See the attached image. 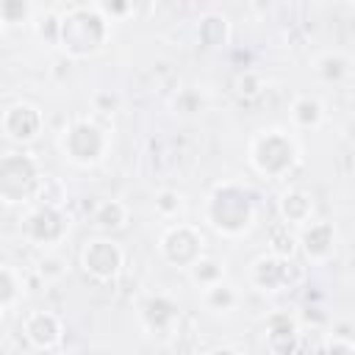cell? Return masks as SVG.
Returning a JSON list of instances; mask_svg holds the SVG:
<instances>
[{"mask_svg":"<svg viewBox=\"0 0 355 355\" xmlns=\"http://www.w3.org/2000/svg\"><path fill=\"white\" fill-rule=\"evenodd\" d=\"M108 36V19L105 14H100L97 6H75L69 8L61 22H58V33L55 39L61 42V47L69 55H92L103 47Z\"/></svg>","mask_w":355,"mask_h":355,"instance_id":"6da1fadb","label":"cell"},{"mask_svg":"<svg viewBox=\"0 0 355 355\" xmlns=\"http://www.w3.org/2000/svg\"><path fill=\"white\" fill-rule=\"evenodd\" d=\"M208 222L214 230H219L222 236H241L252 227L255 222V202L252 194L244 191L236 183H219L208 200V211H205Z\"/></svg>","mask_w":355,"mask_h":355,"instance_id":"7a4b0ae2","label":"cell"},{"mask_svg":"<svg viewBox=\"0 0 355 355\" xmlns=\"http://www.w3.org/2000/svg\"><path fill=\"white\" fill-rule=\"evenodd\" d=\"M252 166L266 178H283L297 161V144L286 130H261L250 147Z\"/></svg>","mask_w":355,"mask_h":355,"instance_id":"3957f363","label":"cell"},{"mask_svg":"<svg viewBox=\"0 0 355 355\" xmlns=\"http://www.w3.org/2000/svg\"><path fill=\"white\" fill-rule=\"evenodd\" d=\"M42 172L36 161L25 153H8L0 158V200L8 205L28 202L36 194Z\"/></svg>","mask_w":355,"mask_h":355,"instance_id":"277c9868","label":"cell"},{"mask_svg":"<svg viewBox=\"0 0 355 355\" xmlns=\"http://www.w3.org/2000/svg\"><path fill=\"white\" fill-rule=\"evenodd\" d=\"M108 147V136L105 130L92 122V119H75L64 133H61V150L64 155L72 161V164H80V166H89V164H97L103 158Z\"/></svg>","mask_w":355,"mask_h":355,"instance_id":"5b68a950","label":"cell"},{"mask_svg":"<svg viewBox=\"0 0 355 355\" xmlns=\"http://www.w3.org/2000/svg\"><path fill=\"white\" fill-rule=\"evenodd\" d=\"M205 239L200 233V227L189 225V222H178L172 225L164 236H161V255L172 263V266H183L189 269L197 258H202L205 252Z\"/></svg>","mask_w":355,"mask_h":355,"instance_id":"8992f818","label":"cell"},{"mask_svg":"<svg viewBox=\"0 0 355 355\" xmlns=\"http://www.w3.org/2000/svg\"><path fill=\"white\" fill-rule=\"evenodd\" d=\"M122 263H125V252H122V247L116 244V241H111V239H92V241H86V247L80 250V266L86 269V275H92L97 283H105V280H111V277H116L119 275V269H122Z\"/></svg>","mask_w":355,"mask_h":355,"instance_id":"52a82bcc","label":"cell"},{"mask_svg":"<svg viewBox=\"0 0 355 355\" xmlns=\"http://www.w3.org/2000/svg\"><path fill=\"white\" fill-rule=\"evenodd\" d=\"M25 236L36 244H55L58 239H64L67 233V219L61 214V208H50V205H36L28 216H25Z\"/></svg>","mask_w":355,"mask_h":355,"instance_id":"ba28073f","label":"cell"},{"mask_svg":"<svg viewBox=\"0 0 355 355\" xmlns=\"http://www.w3.org/2000/svg\"><path fill=\"white\" fill-rule=\"evenodd\" d=\"M297 244L311 263H327L336 255V230L330 222H308L302 225Z\"/></svg>","mask_w":355,"mask_h":355,"instance_id":"9c48e42d","label":"cell"},{"mask_svg":"<svg viewBox=\"0 0 355 355\" xmlns=\"http://www.w3.org/2000/svg\"><path fill=\"white\" fill-rule=\"evenodd\" d=\"M0 128L14 141H31L42 130V114L31 103H17L3 114Z\"/></svg>","mask_w":355,"mask_h":355,"instance_id":"30bf717a","label":"cell"},{"mask_svg":"<svg viewBox=\"0 0 355 355\" xmlns=\"http://www.w3.org/2000/svg\"><path fill=\"white\" fill-rule=\"evenodd\" d=\"M22 333L36 349H50L61 341V322L50 311H31L22 322Z\"/></svg>","mask_w":355,"mask_h":355,"instance_id":"8fae6325","label":"cell"},{"mask_svg":"<svg viewBox=\"0 0 355 355\" xmlns=\"http://www.w3.org/2000/svg\"><path fill=\"white\" fill-rule=\"evenodd\" d=\"M252 286L261 288V291H277L283 286L291 283V266L286 258H275V255H261L255 263H252Z\"/></svg>","mask_w":355,"mask_h":355,"instance_id":"7c38bea8","label":"cell"},{"mask_svg":"<svg viewBox=\"0 0 355 355\" xmlns=\"http://www.w3.org/2000/svg\"><path fill=\"white\" fill-rule=\"evenodd\" d=\"M280 216H283V225H308L313 222V197L302 189H288L283 197H280Z\"/></svg>","mask_w":355,"mask_h":355,"instance_id":"4fadbf2b","label":"cell"},{"mask_svg":"<svg viewBox=\"0 0 355 355\" xmlns=\"http://www.w3.org/2000/svg\"><path fill=\"white\" fill-rule=\"evenodd\" d=\"M141 316H144L150 330L161 333V330H169V324L180 316V308L172 300H166V297H150L144 302V308H141Z\"/></svg>","mask_w":355,"mask_h":355,"instance_id":"5bb4252c","label":"cell"},{"mask_svg":"<svg viewBox=\"0 0 355 355\" xmlns=\"http://www.w3.org/2000/svg\"><path fill=\"white\" fill-rule=\"evenodd\" d=\"M294 341H297V324H294V319L286 316V313L272 316V322H269V347L275 352H288L294 347Z\"/></svg>","mask_w":355,"mask_h":355,"instance_id":"9a60e30c","label":"cell"},{"mask_svg":"<svg viewBox=\"0 0 355 355\" xmlns=\"http://www.w3.org/2000/svg\"><path fill=\"white\" fill-rule=\"evenodd\" d=\"M189 275H191V280L205 291V288L216 286V283L225 277V269H222V263H219L216 258L202 255V258H197V261L189 266Z\"/></svg>","mask_w":355,"mask_h":355,"instance_id":"2e32d148","label":"cell"},{"mask_svg":"<svg viewBox=\"0 0 355 355\" xmlns=\"http://www.w3.org/2000/svg\"><path fill=\"white\" fill-rule=\"evenodd\" d=\"M316 75L324 83H341L349 75V58L344 53H324L316 61Z\"/></svg>","mask_w":355,"mask_h":355,"instance_id":"e0dca14e","label":"cell"},{"mask_svg":"<svg viewBox=\"0 0 355 355\" xmlns=\"http://www.w3.org/2000/svg\"><path fill=\"white\" fill-rule=\"evenodd\" d=\"M291 119L300 128H319L322 119H324V108L316 97H300L291 105Z\"/></svg>","mask_w":355,"mask_h":355,"instance_id":"ac0fdd59","label":"cell"},{"mask_svg":"<svg viewBox=\"0 0 355 355\" xmlns=\"http://www.w3.org/2000/svg\"><path fill=\"white\" fill-rule=\"evenodd\" d=\"M202 300H205V305H208L214 313H227V311H233V308L239 305V294H236V288L227 286L225 280H219L216 286L205 288V291H202Z\"/></svg>","mask_w":355,"mask_h":355,"instance_id":"d6986e66","label":"cell"},{"mask_svg":"<svg viewBox=\"0 0 355 355\" xmlns=\"http://www.w3.org/2000/svg\"><path fill=\"white\" fill-rule=\"evenodd\" d=\"M94 222H97L100 227H105V230L122 227V225L128 222V208H125V202H119V200H105V202H100L97 211H94Z\"/></svg>","mask_w":355,"mask_h":355,"instance_id":"ffe728a7","label":"cell"},{"mask_svg":"<svg viewBox=\"0 0 355 355\" xmlns=\"http://www.w3.org/2000/svg\"><path fill=\"white\" fill-rule=\"evenodd\" d=\"M269 239H272V247H269V255H275V258H291L294 255V250H297V233H291L288 230V225H275L272 227V233H269Z\"/></svg>","mask_w":355,"mask_h":355,"instance_id":"44dd1931","label":"cell"},{"mask_svg":"<svg viewBox=\"0 0 355 355\" xmlns=\"http://www.w3.org/2000/svg\"><path fill=\"white\" fill-rule=\"evenodd\" d=\"M200 39L208 47H222L227 42V19L225 17H216V14H208L200 22Z\"/></svg>","mask_w":355,"mask_h":355,"instance_id":"7402d4cb","label":"cell"},{"mask_svg":"<svg viewBox=\"0 0 355 355\" xmlns=\"http://www.w3.org/2000/svg\"><path fill=\"white\" fill-rule=\"evenodd\" d=\"M33 200H39V205L61 208V202H64V186H61L55 178H50V175H42V180H39V186H36V194H33Z\"/></svg>","mask_w":355,"mask_h":355,"instance_id":"603a6c76","label":"cell"},{"mask_svg":"<svg viewBox=\"0 0 355 355\" xmlns=\"http://www.w3.org/2000/svg\"><path fill=\"white\" fill-rule=\"evenodd\" d=\"M19 297V280L8 266H0V311H6L8 305H14V300Z\"/></svg>","mask_w":355,"mask_h":355,"instance_id":"cb8c5ba5","label":"cell"},{"mask_svg":"<svg viewBox=\"0 0 355 355\" xmlns=\"http://www.w3.org/2000/svg\"><path fill=\"white\" fill-rule=\"evenodd\" d=\"M155 211H158L161 216H175V214L180 211V194L172 191V189L158 191V194H155Z\"/></svg>","mask_w":355,"mask_h":355,"instance_id":"d4e9b609","label":"cell"},{"mask_svg":"<svg viewBox=\"0 0 355 355\" xmlns=\"http://www.w3.org/2000/svg\"><path fill=\"white\" fill-rule=\"evenodd\" d=\"M39 275H42L44 280H58V277L64 275V261H61L58 255H44V258L39 261Z\"/></svg>","mask_w":355,"mask_h":355,"instance_id":"484cf974","label":"cell"},{"mask_svg":"<svg viewBox=\"0 0 355 355\" xmlns=\"http://www.w3.org/2000/svg\"><path fill=\"white\" fill-rule=\"evenodd\" d=\"M28 6L25 3H0V22H19L25 19Z\"/></svg>","mask_w":355,"mask_h":355,"instance_id":"4316f807","label":"cell"},{"mask_svg":"<svg viewBox=\"0 0 355 355\" xmlns=\"http://www.w3.org/2000/svg\"><path fill=\"white\" fill-rule=\"evenodd\" d=\"M319 355H352V341L333 336V338L324 344V349H322Z\"/></svg>","mask_w":355,"mask_h":355,"instance_id":"83f0119b","label":"cell"},{"mask_svg":"<svg viewBox=\"0 0 355 355\" xmlns=\"http://www.w3.org/2000/svg\"><path fill=\"white\" fill-rule=\"evenodd\" d=\"M208 355H239V352H233V349H227V347H219V349H211Z\"/></svg>","mask_w":355,"mask_h":355,"instance_id":"f1b7e54d","label":"cell"},{"mask_svg":"<svg viewBox=\"0 0 355 355\" xmlns=\"http://www.w3.org/2000/svg\"><path fill=\"white\" fill-rule=\"evenodd\" d=\"M3 313H6V311H0V319H3Z\"/></svg>","mask_w":355,"mask_h":355,"instance_id":"f546056e","label":"cell"}]
</instances>
